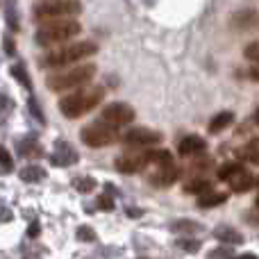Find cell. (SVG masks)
<instances>
[{"mask_svg": "<svg viewBox=\"0 0 259 259\" xmlns=\"http://www.w3.org/2000/svg\"><path fill=\"white\" fill-rule=\"evenodd\" d=\"M239 155H241L243 159H248V161H257V164H259V150H257V146L241 148V150H239Z\"/></svg>", "mask_w": 259, "mask_h": 259, "instance_id": "obj_28", "label": "cell"}, {"mask_svg": "<svg viewBox=\"0 0 259 259\" xmlns=\"http://www.w3.org/2000/svg\"><path fill=\"white\" fill-rule=\"evenodd\" d=\"M234 123V114L232 112H221V114H216L214 118L209 121V132L211 134H219V132H223L225 127H230Z\"/></svg>", "mask_w": 259, "mask_h": 259, "instance_id": "obj_15", "label": "cell"}, {"mask_svg": "<svg viewBox=\"0 0 259 259\" xmlns=\"http://www.w3.org/2000/svg\"><path fill=\"white\" fill-rule=\"evenodd\" d=\"M139 259H148V257H139Z\"/></svg>", "mask_w": 259, "mask_h": 259, "instance_id": "obj_40", "label": "cell"}, {"mask_svg": "<svg viewBox=\"0 0 259 259\" xmlns=\"http://www.w3.org/2000/svg\"><path fill=\"white\" fill-rule=\"evenodd\" d=\"M202 150H205V139L200 137H184L178 146V152L184 157L196 155V152H202Z\"/></svg>", "mask_w": 259, "mask_h": 259, "instance_id": "obj_13", "label": "cell"}, {"mask_svg": "<svg viewBox=\"0 0 259 259\" xmlns=\"http://www.w3.org/2000/svg\"><path fill=\"white\" fill-rule=\"evenodd\" d=\"M12 100L7 98L5 94H0V123H5L9 118V114H12Z\"/></svg>", "mask_w": 259, "mask_h": 259, "instance_id": "obj_24", "label": "cell"}, {"mask_svg": "<svg viewBox=\"0 0 259 259\" xmlns=\"http://www.w3.org/2000/svg\"><path fill=\"white\" fill-rule=\"evenodd\" d=\"M146 164H148V152H143V150H132V152L116 157V170H121L125 175L139 173V170L146 168Z\"/></svg>", "mask_w": 259, "mask_h": 259, "instance_id": "obj_9", "label": "cell"}, {"mask_svg": "<svg viewBox=\"0 0 259 259\" xmlns=\"http://www.w3.org/2000/svg\"><path fill=\"white\" fill-rule=\"evenodd\" d=\"M184 191L187 193H196V196H207L211 191V182L205 178H198V180H191V182L184 184Z\"/></svg>", "mask_w": 259, "mask_h": 259, "instance_id": "obj_18", "label": "cell"}, {"mask_svg": "<svg viewBox=\"0 0 259 259\" xmlns=\"http://www.w3.org/2000/svg\"><path fill=\"white\" fill-rule=\"evenodd\" d=\"M209 259H232V252H230V248H216L209 252Z\"/></svg>", "mask_w": 259, "mask_h": 259, "instance_id": "obj_30", "label": "cell"}, {"mask_svg": "<svg viewBox=\"0 0 259 259\" xmlns=\"http://www.w3.org/2000/svg\"><path fill=\"white\" fill-rule=\"evenodd\" d=\"M234 259H259V257L252 255V252H246V255H239V257H234Z\"/></svg>", "mask_w": 259, "mask_h": 259, "instance_id": "obj_37", "label": "cell"}, {"mask_svg": "<svg viewBox=\"0 0 259 259\" xmlns=\"http://www.w3.org/2000/svg\"><path fill=\"white\" fill-rule=\"evenodd\" d=\"M18 152H21L23 157H41L44 155V150H41L36 139H21V141H18Z\"/></svg>", "mask_w": 259, "mask_h": 259, "instance_id": "obj_17", "label": "cell"}, {"mask_svg": "<svg viewBox=\"0 0 259 259\" xmlns=\"http://www.w3.org/2000/svg\"><path fill=\"white\" fill-rule=\"evenodd\" d=\"M73 187L80 193H91L96 189V180L94 178H77V180H73Z\"/></svg>", "mask_w": 259, "mask_h": 259, "instance_id": "obj_23", "label": "cell"}, {"mask_svg": "<svg viewBox=\"0 0 259 259\" xmlns=\"http://www.w3.org/2000/svg\"><path fill=\"white\" fill-rule=\"evenodd\" d=\"M12 209H7V207L0 205V223H7V221H12Z\"/></svg>", "mask_w": 259, "mask_h": 259, "instance_id": "obj_33", "label": "cell"}, {"mask_svg": "<svg viewBox=\"0 0 259 259\" xmlns=\"http://www.w3.org/2000/svg\"><path fill=\"white\" fill-rule=\"evenodd\" d=\"M178 248H182L187 252H196L200 250V241L198 239H178Z\"/></svg>", "mask_w": 259, "mask_h": 259, "instance_id": "obj_27", "label": "cell"}, {"mask_svg": "<svg viewBox=\"0 0 259 259\" xmlns=\"http://www.w3.org/2000/svg\"><path fill=\"white\" fill-rule=\"evenodd\" d=\"M5 50H7L9 55H14V41H12V36H5Z\"/></svg>", "mask_w": 259, "mask_h": 259, "instance_id": "obj_35", "label": "cell"}, {"mask_svg": "<svg viewBox=\"0 0 259 259\" xmlns=\"http://www.w3.org/2000/svg\"><path fill=\"white\" fill-rule=\"evenodd\" d=\"M214 237L219 239V241H223V243H232V246H239V243H243L241 232H237L234 228H228V225H221V228H216L214 230Z\"/></svg>", "mask_w": 259, "mask_h": 259, "instance_id": "obj_14", "label": "cell"}, {"mask_svg": "<svg viewBox=\"0 0 259 259\" xmlns=\"http://www.w3.org/2000/svg\"><path fill=\"white\" fill-rule=\"evenodd\" d=\"M77 159H80V155H77V150L71 146V143H66V141L55 143V150H53V155H50V161H53L55 166L66 168V166L77 164Z\"/></svg>", "mask_w": 259, "mask_h": 259, "instance_id": "obj_10", "label": "cell"}, {"mask_svg": "<svg viewBox=\"0 0 259 259\" xmlns=\"http://www.w3.org/2000/svg\"><path fill=\"white\" fill-rule=\"evenodd\" d=\"M80 23L73 18H59V21H48L46 25H41L36 30V44L39 46H55V44H64L71 36L80 34Z\"/></svg>", "mask_w": 259, "mask_h": 259, "instance_id": "obj_3", "label": "cell"}, {"mask_svg": "<svg viewBox=\"0 0 259 259\" xmlns=\"http://www.w3.org/2000/svg\"><path fill=\"white\" fill-rule=\"evenodd\" d=\"M27 107H30L32 116H34L39 123H44V121H46V118H44V112H41V107H39V105H36V100H34V98H30V103H27Z\"/></svg>", "mask_w": 259, "mask_h": 259, "instance_id": "obj_29", "label": "cell"}, {"mask_svg": "<svg viewBox=\"0 0 259 259\" xmlns=\"http://www.w3.org/2000/svg\"><path fill=\"white\" fill-rule=\"evenodd\" d=\"M75 234H77V239H80V241H87V243L96 241V230L89 228V225H80Z\"/></svg>", "mask_w": 259, "mask_h": 259, "instance_id": "obj_25", "label": "cell"}, {"mask_svg": "<svg viewBox=\"0 0 259 259\" xmlns=\"http://www.w3.org/2000/svg\"><path fill=\"white\" fill-rule=\"evenodd\" d=\"M12 75L16 77L18 82H21L25 89H30L32 91V82H30V77H27V73H25V66L23 64H16V66H12Z\"/></svg>", "mask_w": 259, "mask_h": 259, "instance_id": "obj_22", "label": "cell"}, {"mask_svg": "<svg viewBox=\"0 0 259 259\" xmlns=\"http://www.w3.org/2000/svg\"><path fill=\"white\" fill-rule=\"evenodd\" d=\"M255 123H257V125H259V109H257V112H255Z\"/></svg>", "mask_w": 259, "mask_h": 259, "instance_id": "obj_38", "label": "cell"}, {"mask_svg": "<svg viewBox=\"0 0 259 259\" xmlns=\"http://www.w3.org/2000/svg\"><path fill=\"white\" fill-rule=\"evenodd\" d=\"M123 139L125 143H130V146H157V143H161V132H155V130L150 127H130L127 132H123Z\"/></svg>", "mask_w": 259, "mask_h": 259, "instance_id": "obj_8", "label": "cell"}, {"mask_svg": "<svg viewBox=\"0 0 259 259\" xmlns=\"http://www.w3.org/2000/svg\"><path fill=\"white\" fill-rule=\"evenodd\" d=\"M230 189H232L234 193H243V191H250L252 187H257L259 184V178H255V175H250L246 168H241L237 175H232V178L228 180Z\"/></svg>", "mask_w": 259, "mask_h": 259, "instance_id": "obj_12", "label": "cell"}, {"mask_svg": "<svg viewBox=\"0 0 259 259\" xmlns=\"http://www.w3.org/2000/svg\"><path fill=\"white\" fill-rule=\"evenodd\" d=\"M257 207H259V198H257Z\"/></svg>", "mask_w": 259, "mask_h": 259, "instance_id": "obj_39", "label": "cell"}, {"mask_svg": "<svg viewBox=\"0 0 259 259\" xmlns=\"http://www.w3.org/2000/svg\"><path fill=\"white\" fill-rule=\"evenodd\" d=\"M21 180L23 182H41V180H46V168H41L39 164H27L25 168H21Z\"/></svg>", "mask_w": 259, "mask_h": 259, "instance_id": "obj_16", "label": "cell"}, {"mask_svg": "<svg viewBox=\"0 0 259 259\" xmlns=\"http://www.w3.org/2000/svg\"><path fill=\"white\" fill-rule=\"evenodd\" d=\"M246 57H248V59H255V62H259V41H257V44L246 46Z\"/></svg>", "mask_w": 259, "mask_h": 259, "instance_id": "obj_31", "label": "cell"}, {"mask_svg": "<svg viewBox=\"0 0 259 259\" xmlns=\"http://www.w3.org/2000/svg\"><path fill=\"white\" fill-rule=\"evenodd\" d=\"M98 207L100 209H105V211H112L114 209V200L109 196H100L98 198Z\"/></svg>", "mask_w": 259, "mask_h": 259, "instance_id": "obj_32", "label": "cell"}, {"mask_svg": "<svg viewBox=\"0 0 259 259\" xmlns=\"http://www.w3.org/2000/svg\"><path fill=\"white\" fill-rule=\"evenodd\" d=\"M39 223H36V221H34V223H32L30 225V228H27V237H30V239H36V237H39Z\"/></svg>", "mask_w": 259, "mask_h": 259, "instance_id": "obj_34", "label": "cell"}, {"mask_svg": "<svg viewBox=\"0 0 259 259\" xmlns=\"http://www.w3.org/2000/svg\"><path fill=\"white\" fill-rule=\"evenodd\" d=\"M82 12V5L75 0H46V3L34 5V18L36 21H59V18L75 16Z\"/></svg>", "mask_w": 259, "mask_h": 259, "instance_id": "obj_5", "label": "cell"}, {"mask_svg": "<svg viewBox=\"0 0 259 259\" xmlns=\"http://www.w3.org/2000/svg\"><path fill=\"white\" fill-rule=\"evenodd\" d=\"M241 168H243V166H241V164H234V161H230V164H223V166L219 168V178L228 182V180L232 178V175H237Z\"/></svg>", "mask_w": 259, "mask_h": 259, "instance_id": "obj_21", "label": "cell"}, {"mask_svg": "<svg viewBox=\"0 0 259 259\" xmlns=\"http://www.w3.org/2000/svg\"><path fill=\"white\" fill-rule=\"evenodd\" d=\"M132 121H134V109L127 103H112L100 114V123H105L109 127H121Z\"/></svg>", "mask_w": 259, "mask_h": 259, "instance_id": "obj_7", "label": "cell"}, {"mask_svg": "<svg viewBox=\"0 0 259 259\" xmlns=\"http://www.w3.org/2000/svg\"><path fill=\"white\" fill-rule=\"evenodd\" d=\"M12 166H14L12 155L5 150V146H0V170H3V173H9V170H12Z\"/></svg>", "mask_w": 259, "mask_h": 259, "instance_id": "obj_26", "label": "cell"}, {"mask_svg": "<svg viewBox=\"0 0 259 259\" xmlns=\"http://www.w3.org/2000/svg\"><path fill=\"white\" fill-rule=\"evenodd\" d=\"M225 200H228V193H207V196H202L200 200H198V205H200L202 209H207V207L223 205Z\"/></svg>", "mask_w": 259, "mask_h": 259, "instance_id": "obj_20", "label": "cell"}, {"mask_svg": "<svg viewBox=\"0 0 259 259\" xmlns=\"http://www.w3.org/2000/svg\"><path fill=\"white\" fill-rule=\"evenodd\" d=\"M80 139L89 148H107L118 141V132L114 127L105 125V123H91V125L82 127Z\"/></svg>", "mask_w": 259, "mask_h": 259, "instance_id": "obj_6", "label": "cell"}, {"mask_svg": "<svg viewBox=\"0 0 259 259\" xmlns=\"http://www.w3.org/2000/svg\"><path fill=\"white\" fill-rule=\"evenodd\" d=\"M96 53H98V46H96L94 41H77V44H71V46H66V48L48 53L41 59V64L48 68H64V66H68V64H75V62H80V59L91 57V55H96Z\"/></svg>", "mask_w": 259, "mask_h": 259, "instance_id": "obj_2", "label": "cell"}, {"mask_svg": "<svg viewBox=\"0 0 259 259\" xmlns=\"http://www.w3.org/2000/svg\"><path fill=\"white\" fill-rule=\"evenodd\" d=\"M170 230H173L175 234H193V232H200L202 225L196 223V221H175V223L170 225Z\"/></svg>", "mask_w": 259, "mask_h": 259, "instance_id": "obj_19", "label": "cell"}, {"mask_svg": "<svg viewBox=\"0 0 259 259\" xmlns=\"http://www.w3.org/2000/svg\"><path fill=\"white\" fill-rule=\"evenodd\" d=\"M96 75V66L87 64V66H77V68H68V71H59V73H50L46 84L50 91H71V89H80L84 87L91 77Z\"/></svg>", "mask_w": 259, "mask_h": 259, "instance_id": "obj_4", "label": "cell"}, {"mask_svg": "<svg viewBox=\"0 0 259 259\" xmlns=\"http://www.w3.org/2000/svg\"><path fill=\"white\" fill-rule=\"evenodd\" d=\"M180 170L175 164H164V166H157L150 175H148V182L152 187H170V184L178 180Z\"/></svg>", "mask_w": 259, "mask_h": 259, "instance_id": "obj_11", "label": "cell"}, {"mask_svg": "<svg viewBox=\"0 0 259 259\" xmlns=\"http://www.w3.org/2000/svg\"><path fill=\"white\" fill-rule=\"evenodd\" d=\"M250 77H252V80H257V82H259V66L250 68Z\"/></svg>", "mask_w": 259, "mask_h": 259, "instance_id": "obj_36", "label": "cell"}, {"mask_svg": "<svg viewBox=\"0 0 259 259\" xmlns=\"http://www.w3.org/2000/svg\"><path fill=\"white\" fill-rule=\"evenodd\" d=\"M105 98L103 87H87V89H77L73 94L64 96L59 100V112L66 118H80L84 114H89L91 109H96Z\"/></svg>", "mask_w": 259, "mask_h": 259, "instance_id": "obj_1", "label": "cell"}]
</instances>
